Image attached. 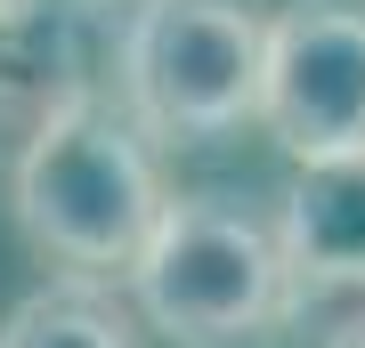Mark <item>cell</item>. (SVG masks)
<instances>
[{
    "label": "cell",
    "mask_w": 365,
    "mask_h": 348,
    "mask_svg": "<svg viewBox=\"0 0 365 348\" xmlns=\"http://www.w3.org/2000/svg\"><path fill=\"white\" fill-rule=\"evenodd\" d=\"M9 203H16V227H25V243L41 259H57L66 275L114 284L146 251L170 194L155 179L138 122L106 97H81L73 114H57L49 130H33L16 146Z\"/></svg>",
    "instance_id": "obj_1"
},
{
    "label": "cell",
    "mask_w": 365,
    "mask_h": 348,
    "mask_svg": "<svg viewBox=\"0 0 365 348\" xmlns=\"http://www.w3.org/2000/svg\"><path fill=\"white\" fill-rule=\"evenodd\" d=\"M122 292H130V316L170 348H244L292 308L276 227L220 194H170Z\"/></svg>",
    "instance_id": "obj_2"
},
{
    "label": "cell",
    "mask_w": 365,
    "mask_h": 348,
    "mask_svg": "<svg viewBox=\"0 0 365 348\" xmlns=\"http://www.w3.org/2000/svg\"><path fill=\"white\" fill-rule=\"evenodd\" d=\"M260 0H138L114 33V97L138 122V138L203 146L260 122Z\"/></svg>",
    "instance_id": "obj_3"
},
{
    "label": "cell",
    "mask_w": 365,
    "mask_h": 348,
    "mask_svg": "<svg viewBox=\"0 0 365 348\" xmlns=\"http://www.w3.org/2000/svg\"><path fill=\"white\" fill-rule=\"evenodd\" d=\"M260 130L300 170L365 154V0H284V9H268Z\"/></svg>",
    "instance_id": "obj_4"
},
{
    "label": "cell",
    "mask_w": 365,
    "mask_h": 348,
    "mask_svg": "<svg viewBox=\"0 0 365 348\" xmlns=\"http://www.w3.org/2000/svg\"><path fill=\"white\" fill-rule=\"evenodd\" d=\"M81 97H98L81 0H16L0 16V138L25 146Z\"/></svg>",
    "instance_id": "obj_5"
},
{
    "label": "cell",
    "mask_w": 365,
    "mask_h": 348,
    "mask_svg": "<svg viewBox=\"0 0 365 348\" xmlns=\"http://www.w3.org/2000/svg\"><path fill=\"white\" fill-rule=\"evenodd\" d=\"M276 251H284L292 300L300 292H365V154L309 162L284 186Z\"/></svg>",
    "instance_id": "obj_6"
},
{
    "label": "cell",
    "mask_w": 365,
    "mask_h": 348,
    "mask_svg": "<svg viewBox=\"0 0 365 348\" xmlns=\"http://www.w3.org/2000/svg\"><path fill=\"white\" fill-rule=\"evenodd\" d=\"M0 348H138L130 300L98 275H57L0 316Z\"/></svg>",
    "instance_id": "obj_7"
},
{
    "label": "cell",
    "mask_w": 365,
    "mask_h": 348,
    "mask_svg": "<svg viewBox=\"0 0 365 348\" xmlns=\"http://www.w3.org/2000/svg\"><path fill=\"white\" fill-rule=\"evenodd\" d=\"M325 348H365V308H357V316H341L333 332H325Z\"/></svg>",
    "instance_id": "obj_8"
},
{
    "label": "cell",
    "mask_w": 365,
    "mask_h": 348,
    "mask_svg": "<svg viewBox=\"0 0 365 348\" xmlns=\"http://www.w3.org/2000/svg\"><path fill=\"white\" fill-rule=\"evenodd\" d=\"M9 9H16V0H0V16H9Z\"/></svg>",
    "instance_id": "obj_9"
}]
</instances>
